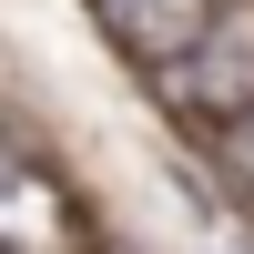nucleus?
Returning <instances> with one entry per match:
<instances>
[{
  "label": "nucleus",
  "instance_id": "2",
  "mask_svg": "<svg viewBox=\"0 0 254 254\" xmlns=\"http://www.w3.org/2000/svg\"><path fill=\"white\" fill-rule=\"evenodd\" d=\"M0 254H81V193L10 132H0Z\"/></svg>",
  "mask_w": 254,
  "mask_h": 254
},
{
  "label": "nucleus",
  "instance_id": "3",
  "mask_svg": "<svg viewBox=\"0 0 254 254\" xmlns=\"http://www.w3.org/2000/svg\"><path fill=\"white\" fill-rule=\"evenodd\" d=\"M224 10H234V0H92L102 41H112V51L132 61L142 81H153V71H173L183 51H203V41L224 31Z\"/></svg>",
  "mask_w": 254,
  "mask_h": 254
},
{
  "label": "nucleus",
  "instance_id": "1",
  "mask_svg": "<svg viewBox=\"0 0 254 254\" xmlns=\"http://www.w3.org/2000/svg\"><path fill=\"white\" fill-rule=\"evenodd\" d=\"M153 102H163L193 142H214L224 122L254 112V0H234V10H224V31L203 41V51H183L173 71H153Z\"/></svg>",
  "mask_w": 254,
  "mask_h": 254
},
{
  "label": "nucleus",
  "instance_id": "4",
  "mask_svg": "<svg viewBox=\"0 0 254 254\" xmlns=\"http://www.w3.org/2000/svg\"><path fill=\"white\" fill-rule=\"evenodd\" d=\"M203 153H214V173L234 183V203H254V112H244V122H224Z\"/></svg>",
  "mask_w": 254,
  "mask_h": 254
}]
</instances>
